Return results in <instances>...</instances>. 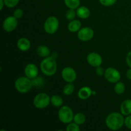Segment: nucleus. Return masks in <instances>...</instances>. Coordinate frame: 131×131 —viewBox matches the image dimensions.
Listing matches in <instances>:
<instances>
[{
    "label": "nucleus",
    "instance_id": "aec40b11",
    "mask_svg": "<svg viewBox=\"0 0 131 131\" xmlns=\"http://www.w3.org/2000/svg\"><path fill=\"white\" fill-rule=\"evenodd\" d=\"M31 80L32 85L33 87L36 88H43L45 84V80L42 77L38 76L37 75L36 78L31 79Z\"/></svg>",
    "mask_w": 131,
    "mask_h": 131
},
{
    "label": "nucleus",
    "instance_id": "cd10ccee",
    "mask_svg": "<svg viewBox=\"0 0 131 131\" xmlns=\"http://www.w3.org/2000/svg\"><path fill=\"white\" fill-rule=\"evenodd\" d=\"M100 3L102 5L105 6H110L116 3V0H99Z\"/></svg>",
    "mask_w": 131,
    "mask_h": 131
},
{
    "label": "nucleus",
    "instance_id": "9b49d317",
    "mask_svg": "<svg viewBox=\"0 0 131 131\" xmlns=\"http://www.w3.org/2000/svg\"><path fill=\"white\" fill-rule=\"evenodd\" d=\"M87 62L91 66L97 67L102 65V58L101 55L97 52H90L87 55L86 57Z\"/></svg>",
    "mask_w": 131,
    "mask_h": 131
},
{
    "label": "nucleus",
    "instance_id": "a878e982",
    "mask_svg": "<svg viewBox=\"0 0 131 131\" xmlns=\"http://www.w3.org/2000/svg\"><path fill=\"white\" fill-rule=\"evenodd\" d=\"M78 124L75 122H70L68 124V125L66 127L67 131H79L80 127Z\"/></svg>",
    "mask_w": 131,
    "mask_h": 131
},
{
    "label": "nucleus",
    "instance_id": "f257e3e1",
    "mask_svg": "<svg viewBox=\"0 0 131 131\" xmlns=\"http://www.w3.org/2000/svg\"><path fill=\"white\" fill-rule=\"evenodd\" d=\"M105 122L109 129L111 130H118L125 124V118L122 113L113 112L107 115Z\"/></svg>",
    "mask_w": 131,
    "mask_h": 131
},
{
    "label": "nucleus",
    "instance_id": "423d86ee",
    "mask_svg": "<svg viewBox=\"0 0 131 131\" xmlns=\"http://www.w3.org/2000/svg\"><path fill=\"white\" fill-rule=\"evenodd\" d=\"M59 28V20L54 16H50L47 18L43 24L44 31L48 34H54L57 31Z\"/></svg>",
    "mask_w": 131,
    "mask_h": 131
},
{
    "label": "nucleus",
    "instance_id": "1a4fd4ad",
    "mask_svg": "<svg viewBox=\"0 0 131 131\" xmlns=\"http://www.w3.org/2000/svg\"><path fill=\"white\" fill-rule=\"evenodd\" d=\"M61 77L67 83H73L77 78L76 72L73 68L67 67L61 71Z\"/></svg>",
    "mask_w": 131,
    "mask_h": 131
},
{
    "label": "nucleus",
    "instance_id": "f704fd0d",
    "mask_svg": "<svg viewBox=\"0 0 131 131\" xmlns=\"http://www.w3.org/2000/svg\"><path fill=\"white\" fill-rule=\"evenodd\" d=\"M96 94V92L95 91H94V90H93L92 91V95H95Z\"/></svg>",
    "mask_w": 131,
    "mask_h": 131
},
{
    "label": "nucleus",
    "instance_id": "c85d7f7f",
    "mask_svg": "<svg viewBox=\"0 0 131 131\" xmlns=\"http://www.w3.org/2000/svg\"><path fill=\"white\" fill-rule=\"evenodd\" d=\"M23 14H24V12H23V10H22L21 8H17L15 10H14L13 15H14L15 18L19 19H20V18L23 16Z\"/></svg>",
    "mask_w": 131,
    "mask_h": 131
},
{
    "label": "nucleus",
    "instance_id": "2eb2a0df",
    "mask_svg": "<svg viewBox=\"0 0 131 131\" xmlns=\"http://www.w3.org/2000/svg\"><path fill=\"white\" fill-rule=\"evenodd\" d=\"M120 112L124 116L131 115V99L125 100L121 104Z\"/></svg>",
    "mask_w": 131,
    "mask_h": 131
},
{
    "label": "nucleus",
    "instance_id": "ddd939ff",
    "mask_svg": "<svg viewBox=\"0 0 131 131\" xmlns=\"http://www.w3.org/2000/svg\"><path fill=\"white\" fill-rule=\"evenodd\" d=\"M18 49L21 51H28L31 47V42L27 38H20L17 42Z\"/></svg>",
    "mask_w": 131,
    "mask_h": 131
},
{
    "label": "nucleus",
    "instance_id": "39448f33",
    "mask_svg": "<svg viewBox=\"0 0 131 131\" xmlns=\"http://www.w3.org/2000/svg\"><path fill=\"white\" fill-rule=\"evenodd\" d=\"M51 103V97L46 93L37 94L33 99V105L38 109H44Z\"/></svg>",
    "mask_w": 131,
    "mask_h": 131
},
{
    "label": "nucleus",
    "instance_id": "bb28decb",
    "mask_svg": "<svg viewBox=\"0 0 131 131\" xmlns=\"http://www.w3.org/2000/svg\"><path fill=\"white\" fill-rule=\"evenodd\" d=\"M19 0H4L5 6L8 8H14L19 3Z\"/></svg>",
    "mask_w": 131,
    "mask_h": 131
},
{
    "label": "nucleus",
    "instance_id": "a211bd4d",
    "mask_svg": "<svg viewBox=\"0 0 131 131\" xmlns=\"http://www.w3.org/2000/svg\"><path fill=\"white\" fill-rule=\"evenodd\" d=\"M37 53L40 57L47 58L51 54V51L47 46L40 45L37 48Z\"/></svg>",
    "mask_w": 131,
    "mask_h": 131
},
{
    "label": "nucleus",
    "instance_id": "f03ea898",
    "mask_svg": "<svg viewBox=\"0 0 131 131\" xmlns=\"http://www.w3.org/2000/svg\"><path fill=\"white\" fill-rule=\"evenodd\" d=\"M40 67L42 72L46 76H52L54 75L58 69L56 58L52 56L44 58L40 64Z\"/></svg>",
    "mask_w": 131,
    "mask_h": 131
},
{
    "label": "nucleus",
    "instance_id": "6ab92c4d",
    "mask_svg": "<svg viewBox=\"0 0 131 131\" xmlns=\"http://www.w3.org/2000/svg\"><path fill=\"white\" fill-rule=\"evenodd\" d=\"M51 103L54 107H60L63 105V101L61 96L58 95H53L51 97Z\"/></svg>",
    "mask_w": 131,
    "mask_h": 131
},
{
    "label": "nucleus",
    "instance_id": "7ed1b4c3",
    "mask_svg": "<svg viewBox=\"0 0 131 131\" xmlns=\"http://www.w3.org/2000/svg\"><path fill=\"white\" fill-rule=\"evenodd\" d=\"M33 87L31 80L26 76H22L17 78L15 81V88L20 93H26Z\"/></svg>",
    "mask_w": 131,
    "mask_h": 131
},
{
    "label": "nucleus",
    "instance_id": "f8f14e48",
    "mask_svg": "<svg viewBox=\"0 0 131 131\" xmlns=\"http://www.w3.org/2000/svg\"><path fill=\"white\" fill-rule=\"evenodd\" d=\"M24 74L30 79L36 78L38 74V69L34 63H28L24 69Z\"/></svg>",
    "mask_w": 131,
    "mask_h": 131
},
{
    "label": "nucleus",
    "instance_id": "c756f323",
    "mask_svg": "<svg viewBox=\"0 0 131 131\" xmlns=\"http://www.w3.org/2000/svg\"><path fill=\"white\" fill-rule=\"evenodd\" d=\"M104 69L102 67L99 66L96 67L95 73L98 76H102V75H104Z\"/></svg>",
    "mask_w": 131,
    "mask_h": 131
},
{
    "label": "nucleus",
    "instance_id": "dca6fc26",
    "mask_svg": "<svg viewBox=\"0 0 131 131\" xmlns=\"http://www.w3.org/2000/svg\"><path fill=\"white\" fill-rule=\"evenodd\" d=\"M76 14L78 17L82 19H88L90 16V10L84 6H79L76 9Z\"/></svg>",
    "mask_w": 131,
    "mask_h": 131
},
{
    "label": "nucleus",
    "instance_id": "9d476101",
    "mask_svg": "<svg viewBox=\"0 0 131 131\" xmlns=\"http://www.w3.org/2000/svg\"><path fill=\"white\" fill-rule=\"evenodd\" d=\"M18 25V20L17 18L13 16H8L4 20L3 23V28L4 30L7 32H12L16 29Z\"/></svg>",
    "mask_w": 131,
    "mask_h": 131
},
{
    "label": "nucleus",
    "instance_id": "4468645a",
    "mask_svg": "<svg viewBox=\"0 0 131 131\" xmlns=\"http://www.w3.org/2000/svg\"><path fill=\"white\" fill-rule=\"evenodd\" d=\"M92 90L88 86H83L79 90L78 97L81 100H86L92 95Z\"/></svg>",
    "mask_w": 131,
    "mask_h": 131
},
{
    "label": "nucleus",
    "instance_id": "72a5a7b5",
    "mask_svg": "<svg viewBox=\"0 0 131 131\" xmlns=\"http://www.w3.org/2000/svg\"><path fill=\"white\" fill-rule=\"evenodd\" d=\"M0 4H1V7H0V10H2L3 8V6L5 5V2H4V0H0Z\"/></svg>",
    "mask_w": 131,
    "mask_h": 131
},
{
    "label": "nucleus",
    "instance_id": "412c9836",
    "mask_svg": "<svg viewBox=\"0 0 131 131\" xmlns=\"http://www.w3.org/2000/svg\"><path fill=\"white\" fill-rule=\"evenodd\" d=\"M86 118L84 114L82 113H78L74 116V122L78 124V125H82L84 124L86 122Z\"/></svg>",
    "mask_w": 131,
    "mask_h": 131
},
{
    "label": "nucleus",
    "instance_id": "2f4dec72",
    "mask_svg": "<svg viewBox=\"0 0 131 131\" xmlns=\"http://www.w3.org/2000/svg\"><path fill=\"white\" fill-rule=\"evenodd\" d=\"M126 63L128 66L131 68V51L128 52L126 56Z\"/></svg>",
    "mask_w": 131,
    "mask_h": 131
},
{
    "label": "nucleus",
    "instance_id": "473e14b6",
    "mask_svg": "<svg viewBox=\"0 0 131 131\" xmlns=\"http://www.w3.org/2000/svg\"><path fill=\"white\" fill-rule=\"evenodd\" d=\"M126 76H127V78L128 79L131 80V68H130V69H129V70L127 71Z\"/></svg>",
    "mask_w": 131,
    "mask_h": 131
},
{
    "label": "nucleus",
    "instance_id": "393cba45",
    "mask_svg": "<svg viewBox=\"0 0 131 131\" xmlns=\"http://www.w3.org/2000/svg\"><path fill=\"white\" fill-rule=\"evenodd\" d=\"M76 15V11H75L74 9L69 8L65 13V17L69 20H74Z\"/></svg>",
    "mask_w": 131,
    "mask_h": 131
},
{
    "label": "nucleus",
    "instance_id": "0eeeda50",
    "mask_svg": "<svg viewBox=\"0 0 131 131\" xmlns=\"http://www.w3.org/2000/svg\"><path fill=\"white\" fill-rule=\"evenodd\" d=\"M104 77L106 80L111 83H116L120 81L121 75L117 69L113 67H109L105 70Z\"/></svg>",
    "mask_w": 131,
    "mask_h": 131
},
{
    "label": "nucleus",
    "instance_id": "7c9ffc66",
    "mask_svg": "<svg viewBox=\"0 0 131 131\" xmlns=\"http://www.w3.org/2000/svg\"><path fill=\"white\" fill-rule=\"evenodd\" d=\"M125 125L127 128L131 130V115H128L125 118Z\"/></svg>",
    "mask_w": 131,
    "mask_h": 131
},
{
    "label": "nucleus",
    "instance_id": "5701e85b",
    "mask_svg": "<svg viewBox=\"0 0 131 131\" xmlns=\"http://www.w3.org/2000/svg\"><path fill=\"white\" fill-rule=\"evenodd\" d=\"M114 90L115 93L118 95H121L125 92V84L123 82L118 81L115 83V87H114Z\"/></svg>",
    "mask_w": 131,
    "mask_h": 131
},
{
    "label": "nucleus",
    "instance_id": "20e7f679",
    "mask_svg": "<svg viewBox=\"0 0 131 131\" xmlns=\"http://www.w3.org/2000/svg\"><path fill=\"white\" fill-rule=\"evenodd\" d=\"M74 113L72 110L68 106H61L58 111L59 120L63 124H68L74 120Z\"/></svg>",
    "mask_w": 131,
    "mask_h": 131
},
{
    "label": "nucleus",
    "instance_id": "f3484780",
    "mask_svg": "<svg viewBox=\"0 0 131 131\" xmlns=\"http://www.w3.org/2000/svg\"><path fill=\"white\" fill-rule=\"evenodd\" d=\"M81 28V23L78 19L70 20L68 24V29L72 33H75Z\"/></svg>",
    "mask_w": 131,
    "mask_h": 131
},
{
    "label": "nucleus",
    "instance_id": "4be33fe9",
    "mask_svg": "<svg viewBox=\"0 0 131 131\" xmlns=\"http://www.w3.org/2000/svg\"><path fill=\"white\" fill-rule=\"evenodd\" d=\"M64 3L69 8L74 10L78 8L80 5V0H64Z\"/></svg>",
    "mask_w": 131,
    "mask_h": 131
},
{
    "label": "nucleus",
    "instance_id": "b1692460",
    "mask_svg": "<svg viewBox=\"0 0 131 131\" xmlns=\"http://www.w3.org/2000/svg\"><path fill=\"white\" fill-rule=\"evenodd\" d=\"M74 89H75V87H74V85L72 84V83H68V84L64 86L63 90V93L65 95H70L74 93Z\"/></svg>",
    "mask_w": 131,
    "mask_h": 131
},
{
    "label": "nucleus",
    "instance_id": "6e6552de",
    "mask_svg": "<svg viewBox=\"0 0 131 131\" xmlns=\"http://www.w3.org/2000/svg\"><path fill=\"white\" fill-rule=\"evenodd\" d=\"M94 36V31L90 27H83L78 31V37L81 41L88 42L91 40Z\"/></svg>",
    "mask_w": 131,
    "mask_h": 131
}]
</instances>
